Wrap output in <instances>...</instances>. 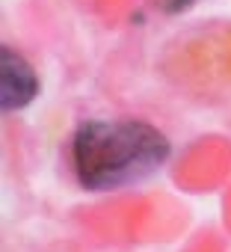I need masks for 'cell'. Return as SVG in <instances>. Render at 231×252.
I'll return each mask as SVG.
<instances>
[{
	"instance_id": "6da1fadb",
	"label": "cell",
	"mask_w": 231,
	"mask_h": 252,
	"mask_svg": "<svg viewBox=\"0 0 231 252\" xmlns=\"http://www.w3.org/2000/svg\"><path fill=\"white\" fill-rule=\"evenodd\" d=\"M169 152L166 134L143 119H86L68 143L71 172L89 193L119 190L148 178L166 163Z\"/></svg>"
},
{
	"instance_id": "3957f363",
	"label": "cell",
	"mask_w": 231,
	"mask_h": 252,
	"mask_svg": "<svg viewBox=\"0 0 231 252\" xmlns=\"http://www.w3.org/2000/svg\"><path fill=\"white\" fill-rule=\"evenodd\" d=\"M193 0H166V6L169 9H184V6H190Z\"/></svg>"
},
{
	"instance_id": "7a4b0ae2",
	"label": "cell",
	"mask_w": 231,
	"mask_h": 252,
	"mask_svg": "<svg viewBox=\"0 0 231 252\" xmlns=\"http://www.w3.org/2000/svg\"><path fill=\"white\" fill-rule=\"evenodd\" d=\"M39 86L42 83H39L36 68L21 51L9 45L0 51V107L6 113L24 110L27 104H33L39 95Z\"/></svg>"
}]
</instances>
